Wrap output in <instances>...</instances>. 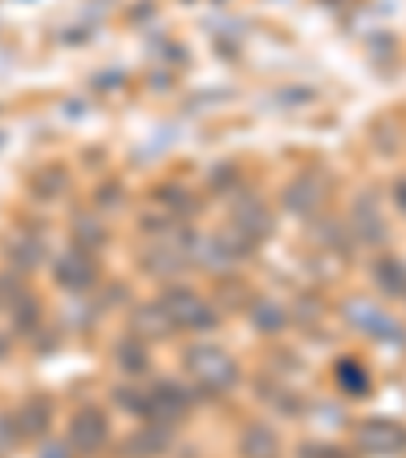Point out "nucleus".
Instances as JSON below:
<instances>
[{
	"label": "nucleus",
	"mask_w": 406,
	"mask_h": 458,
	"mask_svg": "<svg viewBox=\"0 0 406 458\" xmlns=\"http://www.w3.org/2000/svg\"><path fill=\"white\" fill-rule=\"evenodd\" d=\"M187 373L195 377V386L203 394H224L236 381V361L216 345H199L187 353Z\"/></svg>",
	"instance_id": "obj_1"
},
{
	"label": "nucleus",
	"mask_w": 406,
	"mask_h": 458,
	"mask_svg": "<svg viewBox=\"0 0 406 458\" xmlns=\"http://www.w3.org/2000/svg\"><path fill=\"white\" fill-rule=\"evenodd\" d=\"M159 304H163L171 329H212V325H216L212 304H203L195 293H187V288H171Z\"/></svg>",
	"instance_id": "obj_2"
},
{
	"label": "nucleus",
	"mask_w": 406,
	"mask_h": 458,
	"mask_svg": "<svg viewBox=\"0 0 406 458\" xmlns=\"http://www.w3.org/2000/svg\"><path fill=\"white\" fill-rule=\"evenodd\" d=\"M187 410H191V394H187V389H179L175 381H163L155 394H147V398H143V414H147L155 426L179 422Z\"/></svg>",
	"instance_id": "obj_3"
},
{
	"label": "nucleus",
	"mask_w": 406,
	"mask_h": 458,
	"mask_svg": "<svg viewBox=\"0 0 406 458\" xmlns=\"http://www.w3.org/2000/svg\"><path fill=\"white\" fill-rule=\"evenodd\" d=\"M358 446L366 454H402L406 450V426L390 422V418H370L358 426Z\"/></svg>",
	"instance_id": "obj_4"
},
{
	"label": "nucleus",
	"mask_w": 406,
	"mask_h": 458,
	"mask_svg": "<svg viewBox=\"0 0 406 458\" xmlns=\"http://www.w3.org/2000/svg\"><path fill=\"white\" fill-rule=\"evenodd\" d=\"M106 438H110V426H106V414L94 406L78 410L70 422V446L78 450V454H98V450L106 446Z\"/></svg>",
	"instance_id": "obj_5"
},
{
	"label": "nucleus",
	"mask_w": 406,
	"mask_h": 458,
	"mask_svg": "<svg viewBox=\"0 0 406 458\" xmlns=\"http://www.w3.org/2000/svg\"><path fill=\"white\" fill-rule=\"evenodd\" d=\"M53 276H57V284L73 288V293H86V288L98 280V268H94V259H90L86 251H82V256H78V251H70V256L57 259Z\"/></svg>",
	"instance_id": "obj_6"
},
{
	"label": "nucleus",
	"mask_w": 406,
	"mask_h": 458,
	"mask_svg": "<svg viewBox=\"0 0 406 458\" xmlns=\"http://www.w3.org/2000/svg\"><path fill=\"white\" fill-rule=\"evenodd\" d=\"M321 195H325V182H321V174H301V179L289 182L285 203H289V211H297V216H309V211L321 208Z\"/></svg>",
	"instance_id": "obj_7"
},
{
	"label": "nucleus",
	"mask_w": 406,
	"mask_h": 458,
	"mask_svg": "<svg viewBox=\"0 0 406 458\" xmlns=\"http://www.w3.org/2000/svg\"><path fill=\"white\" fill-rule=\"evenodd\" d=\"M350 320H354L362 333H370V337H382V341H402V333H398V325L386 317V312L370 309V304H354L350 309Z\"/></svg>",
	"instance_id": "obj_8"
},
{
	"label": "nucleus",
	"mask_w": 406,
	"mask_h": 458,
	"mask_svg": "<svg viewBox=\"0 0 406 458\" xmlns=\"http://www.w3.org/2000/svg\"><path fill=\"white\" fill-rule=\"evenodd\" d=\"M240 454L244 458H281V438L268 426H248L240 438Z\"/></svg>",
	"instance_id": "obj_9"
},
{
	"label": "nucleus",
	"mask_w": 406,
	"mask_h": 458,
	"mask_svg": "<svg viewBox=\"0 0 406 458\" xmlns=\"http://www.w3.org/2000/svg\"><path fill=\"white\" fill-rule=\"evenodd\" d=\"M163 446H167V426H143V430L126 442V454L130 458H155Z\"/></svg>",
	"instance_id": "obj_10"
},
{
	"label": "nucleus",
	"mask_w": 406,
	"mask_h": 458,
	"mask_svg": "<svg viewBox=\"0 0 406 458\" xmlns=\"http://www.w3.org/2000/svg\"><path fill=\"white\" fill-rule=\"evenodd\" d=\"M114 361H118L126 373H147L151 357H147V345H143L139 337H126L114 345Z\"/></svg>",
	"instance_id": "obj_11"
},
{
	"label": "nucleus",
	"mask_w": 406,
	"mask_h": 458,
	"mask_svg": "<svg viewBox=\"0 0 406 458\" xmlns=\"http://www.w3.org/2000/svg\"><path fill=\"white\" fill-rule=\"evenodd\" d=\"M49 414H53V406H49V402H41V398L25 402V406H21V414H17L21 434H41L45 426H49Z\"/></svg>",
	"instance_id": "obj_12"
},
{
	"label": "nucleus",
	"mask_w": 406,
	"mask_h": 458,
	"mask_svg": "<svg viewBox=\"0 0 406 458\" xmlns=\"http://www.w3.org/2000/svg\"><path fill=\"white\" fill-rule=\"evenodd\" d=\"M354 224L362 227V240H374V243L386 240V224H382L378 211H370V203H366V199H358V208H354Z\"/></svg>",
	"instance_id": "obj_13"
},
{
	"label": "nucleus",
	"mask_w": 406,
	"mask_h": 458,
	"mask_svg": "<svg viewBox=\"0 0 406 458\" xmlns=\"http://www.w3.org/2000/svg\"><path fill=\"white\" fill-rule=\"evenodd\" d=\"M236 224H240L244 232L252 235V240H260V235L268 232V211L256 208V203H244V208L236 211ZM244 232H240V235H244Z\"/></svg>",
	"instance_id": "obj_14"
},
{
	"label": "nucleus",
	"mask_w": 406,
	"mask_h": 458,
	"mask_svg": "<svg viewBox=\"0 0 406 458\" xmlns=\"http://www.w3.org/2000/svg\"><path fill=\"white\" fill-rule=\"evenodd\" d=\"M134 325H139L143 333H155V337H167V333H171V320H167L163 304H151V309H139Z\"/></svg>",
	"instance_id": "obj_15"
},
{
	"label": "nucleus",
	"mask_w": 406,
	"mask_h": 458,
	"mask_svg": "<svg viewBox=\"0 0 406 458\" xmlns=\"http://www.w3.org/2000/svg\"><path fill=\"white\" fill-rule=\"evenodd\" d=\"M374 276H378V284L386 288V293H406V268L398 259H382L378 268H374Z\"/></svg>",
	"instance_id": "obj_16"
},
{
	"label": "nucleus",
	"mask_w": 406,
	"mask_h": 458,
	"mask_svg": "<svg viewBox=\"0 0 406 458\" xmlns=\"http://www.w3.org/2000/svg\"><path fill=\"white\" fill-rule=\"evenodd\" d=\"M256 325L264 333H277L281 329V309H268V304H260V309H256Z\"/></svg>",
	"instance_id": "obj_17"
},
{
	"label": "nucleus",
	"mask_w": 406,
	"mask_h": 458,
	"mask_svg": "<svg viewBox=\"0 0 406 458\" xmlns=\"http://www.w3.org/2000/svg\"><path fill=\"white\" fill-rule=\"evenodd\" d=\"M301 458H346V454H341V450H333V446H305Z\"/></svg>",
	"instance_id": "obj_18"
},
{
	"label": "nucleus",
	"mask_w": 406,
	"mask_h": 458,
	"mask_svg": "<svg viewBox=\"0 0 406 458\" xmlns=\"http://www.w3.org/2000/svg\"><path fill=\"white\" fill-rule=\"evenodd\" d=\"M337 377H346L350 386H354V394H362V386H366V377L358 369H350V365H341V369H337Z\"/></svg>",
	"instance_id": "obj_19"
},
{
	"label": "nucleus",
	"mask_w": 406,
	"mask_h": 458,
	"mask_svg": "<svg viewBox=\"0 0 406 458\" xmlns=\"http://www.w3.org/2000/svg\"><path fill=\"white\" fill-rule=\"evenodd\" d=\"M41 458H65V450H61V446H45Z\"/></svg>",
	"instance_id": "obj_20"
},
{
	"label": "nucleus",
	"mask_w": 406,
	"mask_h": 458,
	"mask_svg": "<svg viewBox=\"0 0 406 458\" xmlns=\"http://www.w3.org/2000/svg\"><path fill=\"white\" fill-rule=\"evenodd\" d=\"M398 208L406 211V182H398Z\"/></svg>",
	"instance_id": "obj_21"
}]
</instances>
